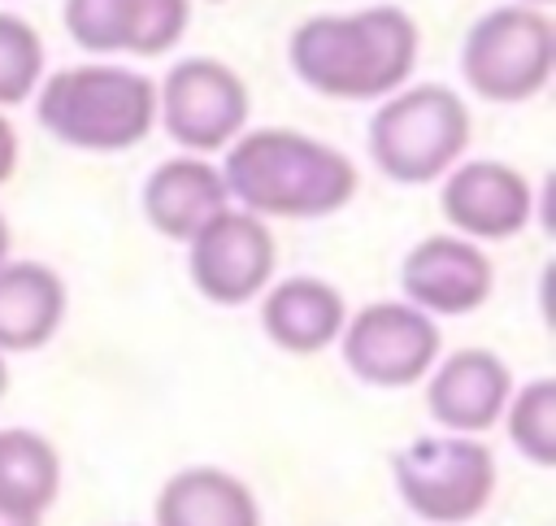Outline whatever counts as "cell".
<instances>
[{
	"instance_id": "5bb4252c",
	"label": "cell",
	"mask_w": 556,
	"mask_h": 526,
	"mask_svg": "<svg viewBox=\"0 0 556 526\" xmlns=\"http://www.w3.org/2000/svg\"><path fill=\"white\" fill-rule=\"evenodd\" d=\"M139 204H143V217L152 222V230L187 243L204 222H213L230 204V191L222 183V170L208 165L200 152H191V156L161 161L148 174Z\"/></svg>"
},
{
	"instance_id": "e0dca14e",
	"label": "cell",
	"mask_w": 556,
	"mask_h": 526,
	"mask_svg": "<svg viewBox=\"0 0 556 526\" xmlns=\"http://www.w3.org/2000/svg\"><path fill=\"white\" fill-rule=\"evenodd\" d=\"M65 317V283L39 261H0V352L43 348Z\"/></svg>"
},
{
	"instance_id": "ffe728a7",
	"label": "cell",
	"mask_w": 556,
	"mask_h": 526,
	"mask_svg": "<svg viewBox=\"0 0 556 526\" xmlns=\"http://www.w3.org/2000/svg\"><path fill=\"white\" fill-rule=\"evenodd\" d=\"M43 78V43L30 22L17 13H0V109L35 96Z\"/></svg>"
},
{
	"instance_id": "5b68a950",
	"label": "cell",
	"mask_w": 556,
	"mask_h": 526,
	"mask_svg": "<svg viewBox=\"0 0 556 526\" xmlns=\"http://www.w3.org/2000/svg\"><path fill=\"white\" fill-rule=\"evenodd\" d=\"M408 513L430 526H465L495 496V456L478 435H417L391 461Z\"/></svg>"
},
{
	"instance_id": "cb8c5ba5",
	"label": "cell",
	"mask_w": 556,
	"mask_h": 526,
	"mask_svg": "<svg viewBox=\"0 0 556 526\" xmlns=\"http://www.w3.org/2000/svg\"><path fill=\"white\" fill-rule=\"evenodd\" d=\"M9 391V370H4V356H0V396Z\"/></svg>"
},
{
	"instance_id": "7c38bea8",
	"label": "cell",
	"mask_w": 556,
	"mask_h": 526,
	"mask_svg": "<svg viewBox=\"0 0 556 526\" xmlns=\"http://www.w3.org/2000/svg\"><path fill=\"white\" fill-rule=\"evenodd\" d=\"M191 0H65V30L87 52L161 57L187 30Z\"/></svg>"
},
{
	"instance_id": "d6986e66",
	"label": "cell",
	"mask_w": 556,
	"mask_h": 526,
	"mask_svg": "<svg viewBox=\"0 0 556 526\" xmlns=\"http://www.w3.org/2000/svg\"><path fill=\"white\" fill-rule=\"evenodd\" d=\"M504 417H508V439H513V448H517L530 465L552 469V465H556V383H552V378L526 383L521 391L508 396Z\"/></svg>"
},
{
	"instance_id": "8fae6325",
	"label": "cell",
	"mask_w": 556,
	"mask_h": 526,
	"mask_svg": "<svg viewBox=\"0 0 556 526\" xmlns=\"http://www.w3.org/2000/svg\"><path fill=\"white\" fill-rule=\"evenodd\" d=\"M439 209L465 239H513L530 226L534 191L504 161H465L443 174Z\"/></svg>"
},
{
	"instance_id": "ac0fdd59",
	"label": "cell",
	"mask_w": 556,
	"mask_h": 526,
	"mask_svg": "<svg viewBox=\"0 0 556 526\" xmlns=\"http://www.w3.org/2000/svg\"><path fill=\"white\" fill-rule=\"evenodd\" d=\"M56 491H61L56 448L26 426L0 430V500L22 513L43 517V509L56 500Z\"/></svg>"
},
{
	"instance_id": "44dd1931",
	"label": "cell",
	"mask_w": 556,
	"mask_h": 526,
	"mask_svg": "<svg viewBox=\"0 0 556 526\" xmlns=\"http://www.w3.org/2000/svg\"><path fill=\"white\" fill-rule=\"evenodd\" d=\"M13 165H17V135H13L9 117L0 113V183H9Z\"/></svg>"
},
{
	"instance_id": "603a6c76",
	"label": "cell",
	"mask_w": 556,
	"mask_h": 526,
	"mask_svg": "<svg viewBox=\"0 0 556 526\" xmlns=\"http://www.w3.org/2000/svg\"><path fill=\"white\" fill-rule=\"evenodd\" d=\"M0 261H9V222L0 217Z\"/></svg>"
},
{
	"instance_id": "8992f818",
	"label": "cell",
	"mask_w": 556,
	"mask_h": 526,
	"mask_svg": "<svg viewBox=\"0 0 556 526\" xmlns=\"http://www.w3.org/2000/svg\"><path fill=\"white\" fill-rule=\"evenodd\" d=\"M556 30L539 4H504L482 13L460 48L465 83L491 104H521L552 83Z\"/></svg>"
},
{
	"instance_id": "7402d4cb",
	"label": "cell",
	"mask_w": 556,
	"mask_h": 526,
	"mask_svg": "<svg viewBox=\"0 0 556 526\" xmlns=\"http://www.w3.org/2000/svg\"><path fill=\"white\" fill-rule=\"evenodd\" d=\"M0 526H39V517H35V513H22V509H13V504L0 500Z\"/></svg>"
},
{
	"instance_id": "9c48e42d",
	"label": "cell",
	"mask_w": 556,
	"mask_h": 526,
	"mask_svg": "<svg viewBox=\"0 0 556 526\" xmlns=\"http://www.w3.org/2000/svg\"><path fill=\"white\" fill-rule=\"evenodd\" d=\"M187 243H191V252H187L191 283L213 304H226V309L248 304L274 278V261H278L274 235H269L265 217H256L248 209L226 204Z\"/></svg>"
},
{
	"instance_id": "30bf717a",
	"label": "cell",
	"mask_w": 556,
	"mask_h": 526,
	"mask_svg": "<svg viewBox=\"0 0 556 526\" xmlns=\"http://www.w3.org/2000/svg\"><path fill=\"white\" fill-rule=\"evenodd\" d=\"M404 300L430 317H460L486 304L495 270L486 252L465 235H426L400 265Z\"/></svg>"
},
{
	"instance_id": "277c9868",
	"label": "cell",
	"mask_w": 556,
	"mask_h": 526,
	"mask_svg": "<svg viewBox=\"0 0 556 526\" xmlns=\"http://www.w3.org/2000/svg\"><path fill=\"white\" fill-rule=\"evenodd\" d=\"M469 143V109L443 83L395 87L369 117V156L391 183L443 178Z\"/></svg>"
},
{
	"instance_id": "4fadbf2b",
	"label": "cell",
	"mask_w": 556,
	"mask_h": 526,
	"mask_svg": "<svg viewBox=\"0 0 556 526\" xmlns=\"http://www.w3.org/2000/svg\"><path fill=\"white\" fill-rule=\"evenodd\" d=\"M513 396L508 365L486 348H460L430 365L426 374V409L452 435H482L504 417Z\"/></svg>"
},
{
	"instance_id": "d4e9b609",
	"label": "cell",
	"mask_w": 556,
	"mask_h": 526,
	"mask_svg": "<svg viewBox=\"0 0 556 526\" xmlns=\"http://www.w3.org/2000/svg\"><path fill=\"white\" fill-rule=\"evenodd\" d=\"M526 4H552V0H526Z\"/></svg>"
},
{
	"instance_id": "9a60e30c",
	"label": "cell",
	"mask_w": 556,
	"mask_h": 526,
	"mask_svg": "<svg viewBox=\"0 0 556 526\" xmlns=\"http://www.w3.org/2000/svg\"><path fill=\"white\" fill-rule=\"evenodd\" d=\"M343 322H348V304L326 278L295 274V278L265 287L261 330L274 348H282L291 356H313V352L330 348L339 339Z\"/></svg>"
},
{
	"instance_id": "ba28073f",
	"label": "cell",
	"mask_w": 556,
	"mask_h": 526,
	"mask_svg": "<svg viewBox=\"0 0 556 526\" xmlns=\"http://www.w3.org/2000/svg\"><path fill=\"white\" fill-rule=\"evenodd\" d=\"M156 113L169 139L187 152H217L248 122V87L230 65L213 57H187L161 78Z\"/></svg>"
},
{
	"instance_id": "7a4b0ae2",
	"label": "cell",
	"mask_w": 556,
	"mask_h": 526,
	"mask_svg": "<svg viewBox=\"0 0 556 526\" xmlns=\"http://www.w3.org/2000/svg\"><path fill=\"white\" fill-rule=\"evenodd\" d=\"M222 183L256 217H326L356 196V165L313 135L261 126L226 143Z\"/></svg>"
},
{
	"instance_id": "6da1fadb",
	"label": "cell",
	"mask_w": 556,
	"mask_h": 526,
	"mask_svg": "<svg viewBox=\"0 0 556 526\" xmlns=\"http://www.w3.org/2000/svg\"><path fill=\"white\" fill-rule=\"evenodd\" d=\"M291 70L330 100H382L417 65V26L395 4L317 13L291 35Z\"/></svg>"
},
{
	"instance_id": "3957f363",
	"label": "cell",
	"mask_w": 556,
	"mask_h": 526,
	"mask_svg": "<svg viewBox=\"0 0 556 526\" xmlns=\"http://www.w3.org/2000/svg\"><path fill=\"white\" fill-rule=\"evenodd\" d=\"M35 113L70 148L126 152L156 122V87L126 65H74L39 83Z\"/></svg>"
},
{
	"instance_id": "2e32d148",
	"label": "cell",
	"mask_w": 556,
	"mask_h": 526,
	"mask_svg": "<svg viewBox=\"0 0 556 526\" xmlns=\"http://www.w3.org/2000/svg\"><path fill=\"white\" fill-rule=\"evenodd\" d=\"M156 526H261L256 496L217 465H187L165 478L152 504Z\"/></svg>"
},
{
	"instance_id": "52a82bcc",
	"label": "cell",
	"mask_w": 556,
	"mask_h": 526,
	"mask_svg": "<svg viewBox=\"0 0 556 526\" xmlns=\"http://www.w3.org/2000/svg\"><path fill=\"white\" fill-rule=\"evenodd\" d=\"M343 365L382 391H404L430 374L439 361V326L408 300H374L356 309L339 330Z\"/></svg>"
}]
</instances>
